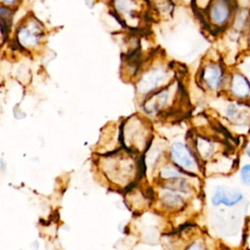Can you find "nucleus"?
I'll return each mask as SVG.
<instances>
[{
    "mask_svg": "<svg viewBox=\"0 0 250 250\" xmlns=\"http://www.w3.org/2000/svg\"><path fill=\"white\" fill-rule=\"evenodd\" d=\"M239 183L244 188H250V161H245L237 169Z\"/></svg>",
    "mask_w": 250,
    "mask_h": 250,
    "instance_id": "nucleus-12",
    "label": "nucleus"
},
{
    "mask_svg": "<svg viewBox=\"0 0 250 250\" xmlns=\"http://www.w3.org/2000/svg\"><path fill=\"white\" fill-rule=\"evenodd\" d=\"M242 249L250 250V221L246 224L245 231L242 238Z\"/></svg>",
    "mask_w": 250,
    "mask_h": 250,
    "instance_id": "nucleus-14",
    "label": "nucleus"
},
{
    "mask_svg": "<svg viewBox=\"0 0 250 250\" xmlns=\"http://www.w3.org/2000/svg\"><path fill=\"white\" fill-rule=\"evenodd\" d=\"M149 135L148 123L138 118L132 117L124 123L123 138L129 146H143L147 142Z\"/></svg>",
    "mask_w": 250,
    "mask_h": 250,
    "instance_id": "nucleus-6",
    "label": "nucleus"
},
{
    "mask_svg": "<svg viewBox=\"0 0 250 250\" xmlns=\"http://www.w3.org/2000/svg\"><path fill=\"white\" fill-rule=\"evenodd\" d=\"M41 37V28L34 21H29L26 24L19 27L17 32L18 42L24 48H33L39 43Z\"/></svg>",
    "mask_w": 250,
    "mask_h": 250,
    "instance_id": "nucleus-11",
    "label": "nucleus"
},
{
    "mask_svg": "<svg viewBox=\"0 0 250 250\" xmlns=\"http://www.w3.org/2000/svg\"><path fill=\"white\" fill-rule=\"evenodd\" d=\"M249 4H250V0H249Z\"/></svg>",
    "mask_w": 250,
    "mask_h": 250,
    "instance_id": "nucleus-20",
    "label": "nucleus"
},
{
    "mask_svg": "<svg viewBox=\"0 0 250 250\" xmlns=\"http://www.w3.org/2000/svg\"><path fill=\"white\" fill-rule=\"evenodd\" d=\"M171 158L173 162L189 173H198L200 171L199 158L195 151H192L183 143H175L171 147Z\"/></svg>",
    "mask_w": 250,
    "mask_h": 250,
    "instance_id": "nucleus-7",
    "label": "nucleus"
},
{
    "mask_svg": "<svg viewBox=\"0 0 250 250\" xmlns=\"http://www.w3.org/2000/svg\"><path fill=\"white\" fill-rule=\"evenodd\" d=\"M246 48H247V51L250 52V27L246 34Z\"/></svg>",
    "mask_w": 250,
    "mask_h": 250,
    "instance_id": "nucleus-17",
    "label": "nucleus"
},
{
    "mask_svg": "<svg viewBox=\"0 0 250 250\" xmlns=\"http://www.w3.org/2000/svg\"><path fill=\"white\" fill-rule=\"evenodd\" d=\"M188 250H211V249L208 247V245H207L204 241H202V240H197V241L193 242V243L188 247Z\"/></svg>",
    "mask_w": 250,
    "mask_h": 250,
    "instance_id": "nucleus-15",
    "label": "nucleus"
},
{
    "mask_svg": "<svg viewBox=\"0 0 250 250\" xmlns=\"http://www.w3.org/2000/svg\"><path fill=\"white\" fill-rule=\"evenodd\" d=\"M221 114L234 134L246 138L250 135V103L239 102L226 97Z\"/></svg>",
    "mask_w": 250,
    "mask_h": 250,
    "instance_id": "nucleus-3",
    "label": "nucleus"
},
{
    "mask_svg": "<svg viewBox=\"0 0 250 250\" xmlns=\"http://www.w3.org/2000/svg\"><path fill=\"white\" fill-rule=\"evenodd\" d=\"M242 154L250 161V135L246 138V141L242 146Z\"/></svg>",
    "mask_w": 250,
    "mask_h": 250,
    "instance_id": "nucleus-16",
    "label": "nucleus"
},
{
    "mask_svg": "<svg viewBox=\"0 0 250 250\" xmlns=\"http://www.w3.org/2000/svg\"><path fill=\"white\" fill-rule=\"evenodd\" d=\"M194 151L202 161H211L220 155L222 145L213 138L198 136L194 141Z\"/></svg>",
    "mask_w": 250,
    "mask_h": 250,
    "instance_id": "nucleus-10",
    "label": "nucleus"
},
{
    "mask_svg": "<svg viewBox=\"0 0 250 250\" xmlns=\"http://www.w3.org/2000/svg\"><path fill=\"white\" fill-rule=\"evenodd\" d=\"M175 94L173 93L171 87L160 89L154 93L148 100L144 104L145 110L149 114H158L163 112L165 109L169 108L172 104Z\"/></svg>",
    "mask_w": 250,
    "mask_h": 250,
    "instance_id": "nucleus-9",
    "label": "nucleus"
},
{
    "mask_svg": "<svg viewBox=\"0 0 250 250\" xmlns=\"http://www.w3.org/2000/svg\"><path fill=\"white\" fill-rule=\"evenodd\" d=\"M244 199L245 193L240 188L224 184L216 186L210 196V202L213 207L234 208L240 205Z\"/></svg>",
    "mask_w": 250,
    "mask_h": 250,
    "instance_id": "nucleus-5",
    "label": "nucleus"
},
{
    "mask_svg": "<svg viewBox=\"0 0 250 250\" xmlns=\"http://www.w3.org/2000/svg\"><path fill=\"white\" fill-rule=\"evenodd\" d=\"M237 7V0H210L203 8L208 28L216 34L225 33L231 24Z\"/></svg>",
    "mask_w": 250,
    "mask_h": 250,
    "instance_id": "nucleus-1",
    "label": "nucleus"
},
{
    "mask_svg": "<svg viewBox=\"0 0 250 250\" xmlns=\"http://www.w3.org/2000/svg\"><path fill=\"white\" fill-rule=\"evenodd\" d=\"M242 250H243V249H242Z\"/></svg>",
    "mask_w": 250,
    "mask_h": 250,
    "instance_id": "nucleus-21",
    "label": "nucleus"
},
{
    "mask_svg": "<svg viewBox=\"0 0 250 250\" xmlns=\"http://www.w3.org/2000/svg\"><path fill=\"white\" fill-rule=\"evenodd\" d=\"M230 68L219 60H208L200 67L198 82L203 90L213 95H225Z\"/></svg>",
    "mask_w": 250,
    "mask_h": 250,
    "instance_id": "nucleus-2",
    "label": "nucleus"
},
{
    "mask_svg": "<svg viewBox=\"0 0 250 250\" xmlns=\"http://www.w3.org/2000/svg\"><path fill=\"white\" fill-rule=\"evenodd\" d=\"M19 0H2V2L5 4V5H8V6H12L14 5L15 3H17Z\"/></svg>",
    "mask_w": 250,
    "mask_h": 250,
    "instance_id": "nucleus-18",
    "label": "nucleus"
},
{
    "mask_svg": "<svg viewBox=\"0 0 250 250\" xmlns=\"http://www.w3.org/2000/svg\"><path fill=\"white\" fill-rule=\"evenodd\" d=\"M168 77L169 73L167 69L162 66L153 67L142 75L138 83V91L141 94L156 92L160 90L159 88L164 84V81H168Z\"/></svg>",
    "mask_w": 250,
    "mask_h": 250,
    "instance_id": "nucleus-8",
    "label": "nucleus"
},
{
    "mask_svg": "<svg viewBox=\"0 0 250 250\" xmlns=\"http://www.w3.org/2000/svg\"><path fill=\"white\" fill-rule=\"evenodd\" d=\"M224 96L231 100L250 103L249 76L239 68H230L229 79Z\"/></svg>",
    "mask_w": 250,
    "mask_h": 250,
    "instance_id": "nucleus-4",
    "label": "nucleus"
},
{
    "mask_svg": "<svg viewBox=\"0 0 250 250\" xmlns=\"http://www.w3.org/2000/svg\"><path fill=\"white\" fill-rule=\"evenodd\" d=\"M205 1H206V5H207V4H208V2H209L210 0H205Z\"/></svg>",
    "mask_w": 250,
    "mask_h": 250,
    "instance_id": "nucleus-19",
    "label": "nucleus"
},
{
    "mask_svg": "<svg viewBox=\"0 0 250 250\" xmlns=\"http://www.w3.org/2000/svg\"><path fill=\"white\" fill-rule=\"evenodd\" d=\"M181 173L172 166H166L163 168L161 172V176L164 179H175L176 177H180Z\"/></svg>",
    "mask_w": 250,
    "mask_h": 250,
    "instance_id": "nucleus-13",
    "label": "nucleus"
}]
</instances>
